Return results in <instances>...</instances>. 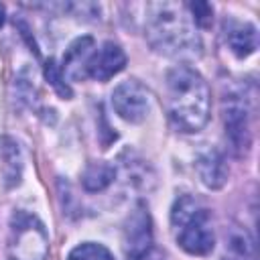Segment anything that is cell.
<instances>
[{
    "mask_svg": "<svg viewBox=\"0 0 260 260\" xmlns=\"http://www.w3.org/2000/svg\"><path fill=\"white\" fill-rule=\"evenodd\" d=\"M8 260H47L49 234L37 215L16 211L10 219Z\"/></svg>",
    "mask_w": 260,
    "mask_h": 260,
    "instance_id": "obj_4",
    "label": "cell"
},
{
    "mask_svg": "<svg viewBox=\"0 0 260 260\" xmlns=\"http://www.w3.org/2000/svg\"><path fill=\"white\" fill-rule=\"evenodd\" d=\"M67 260H114V256L106 246L93 244V242H85V244L75 246L69 252Z\"/></svg>",
    "mask_w": 260,
    "mask_h": 260,
    "instance_id": "obj_14",
    "label": "cell"
},
{
    "mask_svg": "<svg viewBox=\"0 0 260 260\" xmlns=\"http://www.w3.org/2000/svg\"><path fill=\"white\" fill-rule=\"evenodd\" d=\"M45 71H47V79L51 81V85H53L63 98H71V89L65 85V81H63V73L55 67V61H53V59L47 63V69H45Z\"/></svg>",
    "mask_w": 260,
    "mask_h": 260,
    "instance_id": "obj_17",
    "label": "cell"
},
{
    "mask_svg": "<svg viewBox=\"0 0 260 260\" xmlns=\"http://www.w3.org/2000/svg\"><path fill=\"white\" fill-rule=\"evenodd\" d=\"M93 49V39L91 37H81L77 41H73L63 57V75H69L73 79L83 77L85 75V67L87 61L91 57Z\"/></svg>",
    "mask_w": 260,
    "mask_h": 260,
    "instance_id": "obj_10",
    "label": "cell"
},
{
    "mask_svg": "<svg viewBox=\"0 0 260 260\" xmlns=\"http://www.w3.org/2000/svg\"><path fill=\"white\" fill-rule=\"evenodd\" d=\"M152 8L154 12L146 24V39L152 49L179 59L199 57L201 39L183 8L177 4H154Z\"/></svg>",
    "mask_w": 260,
    "mask_h": 260,
    "instance_id": "obj_2",
    "label": "cell"
},
{
    "mask_svg": "<svg viewBox=\"0 0 260 260\" xmlns=\"http://www.w3.org/2000/svg\"><path fill=\"white\" fill-rule=\"evenodd\" d=\"M223 120H225V134L230 136L234 148H248L250 144V112L248 102L242 95L232 93L223 100Z\"/></svg>",
    "mask_w": 260,
    "mask_h": 260,
    "instance_id": "obj_7",
    "label": "cell"
},
{
    "mask_svg": "<svg viewBox=\"0 0 260 260\" xmlns=\"http://www.w3.org/2000/svg\"><path fill=\"white\" fill-rule=\"evenodd\" d=\"M197 171L201 181L211 189H219L225 183V165L215 150H207L197 158Z\"/></svg>",
    "mask_w": 260,
    "mask_h": 260,
    "instance_id": "obj_11",
    "label": "cell"
},
{
    "mask_svg": "<svg viewBox=\"0 0 260 260\" xmlns=\"http://www.w3.org/2000/svg\"><path fill=\"white\" fill-rule=\"evenodd\" d=\"M223 260H254V242L246 230L234 228L225 238Z\"/></svg>",
    "mask_w": 260,
    "mask_h": 260,
    "instance_id": "obj_12",
    "label": "cell"
},
{
    "mask_svg": "<svg viewBox=\"0 0 260 260\" xmlns=\"http://www.w3.org/2000/svg\"><path fill=\"white\" fill-rule=\"evenodd\" d=\"M124 250L130 260H136L144 256L148 250H152V228H150V215L144 205H138L132 215L126 221L124 228Z\"/></svg>",
    "mask_w": 260,
    "mask_h": 260,
    "instance_id": "obj_6",
    "label": "cell"
},
{
    "mask_svg": "<svg viewBox=\"0 0 260 260\" xmlns=\"http://www.w3.org/2000/svg\"><path fill=\"white\" fill-rule=\"evenodd\" d=\"M136 260H165V258H162V254H160L158 250L152 248V250H148L144 256H140V258H136Z\"/></svg>",
    "mask_w": 260,
    "mask_h": 260,
    "instance_id": "obj_18",
    "label": "cell"
},
{
    "mask_svg": "<svg viewBox=\"0 0 260 260\" xmlns=\"http://www.w3.org/2000/svg\"><path fill=\"white\" fill-rule=\"evenodd\" d=\"M116 177V171L108 162H89L87 169L83 171L81 183L87 191H102L106 189Z\"/></svg>",
    "mask_w": 260,
    "mask_h": 260,
    "instance_id": "obj_13",
    "label": "cell"
},
{
    "mask_svg": "<svg viewBox=\"0 0 260 260\" xmlns=\"http://www.w3.org/2000/svg\"><path fill=\"white\" fill-rule=\"evenodd\" d=\"M126 65V55L116 43H104L100 49H95L87 61L85 75H89L95 81H108L116 73H120Z\"/></svg>",
    "mask_w": 260,
    "mask_h": 260,
    "instance_id": "obj_8",
    "label": "cell"
},
{
    "mask_svg": "<svg viewBox=\"0 0 260 260\" xmlns=\"http://www.w3.org/2000/svg\"><path fill=\"white\" fill-rule=\"evenodd\" d=\"M4 158L8 160L6 162V183L8 185H14V183H18L20 181V169H22V165H20V152H18V148H16V144L12 142V140H4Z\"/></svg>",
    "mask_w": 260,
    "mask_h": 260,
    "instance_id": "obj_15",
    "label": "cell"
},
{
    "mask_svg": "<svg viewBox=\"0 0 260 260\" xmlns=\"http://www.w3.org/2000/svg\"><path fill=\"white\" fill-rule=\"evenodd\" d=\"M167 112L181 132H199L211 112V91L205 79L187 65L167 73Z\"/></svg>",
    "mask_w": 260,
    "mask_h": 260,
    "instance_id": "obj_1",
    "label": "cell"
},
{
    "mask_svg": "<svg viewBox=\"0 0 260 260\" xmlns=\"http://www.w3.org/2000/svg\"><path fill=\"white\" fill-rule=\"evenodd\" d=\"M4 20H6V10H4V4H0V26L4 24Z\"/></svg>",
    "mask_w": 260,
    "mask_h": 260,
    "instance_id": "obj_19",
    "label": "cell"
},
{
    "mask_svg": "<svg viewBox=\"0 0 260 260\" xmlns=\"http://www.w3.org/2000/svg\"><path fill=\"white\" fill-rule=\"evenodd\" d=\"M189 10L193 12L195 24H199V26H209V24H211L213 8H211L207 2H191V4H189Z\"/></svg>",
    "mask_w": 260,
    "mask_h": 260,
    "instance_id": "obj_16",
    "label": "cell"
},
{
    "mask_svg": "<svg viewBox=\"0 0 260 260\" xmlns=\"http://www.w3.org/2000/svg\"><path fill=\"white\" fill-rule=\"evenodd\" d=\"M171 223L175 240L185 252L203 256L213 250L215 236L211 228V217L197 199L189 195L179 197L171 211Z\"/></svg>",
    "mask_w": 260,
    "mask_h": 260,
    "instance_id": "obj_3",
    "label": "cell"
},
{
    "mask_svg": "<svg viewBox=\"0 0 260 260\" xmlns=\"http://www.w3.org/2000/svg\"><path fill=\"white\" fill-rule=\"evenodd\" d=\"M225 43L238 57H248L258 47V35L254 24L250 22H238V20H225Z\"/></svg>",
    "mask_w": 260,
    "mask_h": 260,
    "instance_id": "obj_9",
    "label": "cell"
},
{
    "mask_svg": "<svg viewBox=\"0 0 260 260\" xmlns=\"http://www.w3.org/2000/svg\"><path fill=\"white\" fill-rule=\"evenodd\" d=\"M112 106L116 110V114L126 120V122H142L148 114L150 108V93L148 89L136 81V79H128L124 83H120L114 93H112Z\"/></svg>",
    "mask_w": 260,
    "mask_h": 260,
    "instance_id": "obj_5",
    "label": "cell"
}]
</instances>
